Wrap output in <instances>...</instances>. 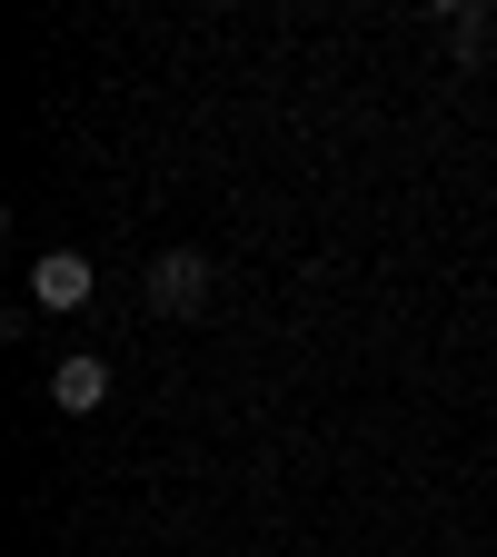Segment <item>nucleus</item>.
Returning <instances> with one entry per match:
<instances>
[{
    "mask_svg": "<svg viewBox=\"0 0 497 557\" xmlns=\"http://www.w3.org/2000/svg\"><path fill=\"white\" fill-rule=\"evenodd\" d=\"M150 309H160V319H199V309H209V259H199V249H170V259L150 269Z\"/></svg>",
    "mask_w": 497,
    "mask_h": 557,
    "instance_id": "f257e3e1",
    "label": "nucleus"
},
{
    "mask_svg": "<svg viewBox=\"0 0 497 557\" xmlns=\"http://www.w3.org/2000/svg\"><path fill=\"white\" fill-rule=\"evenodd\" d=\"M30 299H40V309H80V299H90V259H80V249H50V259L30 269Z\"/></svg>",
    "mask_w": 497,
    "mask_h": 557,
    "instance_id": "f03ea898",
    "label": "nucleus"
},
{
    "mask_svg": "<svg viewBox=\"0 0 497 557\" xmlns=\"http://www.w3.org/2000/svg\"><path fill=\"white\" fill-rule=\"evenodd\" d=\"M50 398H60V418H90L110 398V359H60L50 369Z\"/></svg>",
    "mask_w": 497,
    "mask_h": 557,
    "instance_id": "7ed1b4c3",
    "label": "nucleus"
}]
</instances>
